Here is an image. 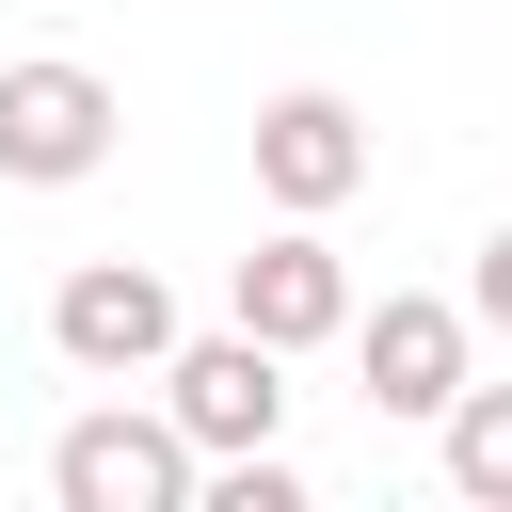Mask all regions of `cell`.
Listing matches in <instances>:
<instances>
[{"label": "cell", "instance_id": "obj_5", "mask_svg": "<svg viewBox=\"0 0 512 512\" xmlns=\"http://www.w3.org/2000/svg\"><path fill=\"white\" fill-rule=\"evenodd\" d=\"M464 336H480V304H432V288H384V304H352V368H368V416H448L480 368H464Z\"/></svg>", "mask_w": 512, "mask_h": 512}, {"label": "cell", "instance_id": "obj_8", "mask_svg": "<svg viewBox=\"0 0 512 512\" xmlns=\"http://www.w3.org/2000/svg\"><path fill=\"white\" fill-rule=\"evenodd\" d=\"M448 496H480V512H512V384H464L448 416Z\"/></svg>", "mask_w": 512, "mask_h": 512}, {"label": "cell", "instance_id": "obj_6", "mask_svg": "<svg viewBox=\"0 0 512 512\" xmlns=\"http://www.w3.org/2000/svg\"><path fill=\"white\" fill-rule=\"evenodd\" d=\"M256 192L272 208H352L368 192V112L336 96V80H288V96H256Z\"/></svg>", "mask_w": 512, "mask_h": 512}, {"label": "cell", "instance_id": "obj_4", "mask_svg": "<svg viewBox=\"0 0 512 512\" xmlns=\"http://www.w3.org/2000/svg\"><path fill=\"white\" fill-rule=\"evenodd\" d=\"M48 352L80 368V384H160V352H176V288L144 272V256H80L64 288H48Z\"/></svg>", "mask_w": 512, "mask_h": 512}, {"label": "cell", "instance_id": "obj_7", "mask_svg": "<svg viewBox=\"0 0 512 512\" xmlns=\"http://www.w3.org/2000/svg\"><path fill=\"white\" fill-rule=\"evenodd\" d=\"M224 320H256L272 352H320V336H352V256H336V240L288 208V224H272V240L224 272Z\"/></svg>", "mask_w": 512, "mask_h": 512}, {"label": "cell", "instance_id": "obj_2", "mask_svg": "<svg viewBox=\"0 0 512 512\" xmlns=\"http://www.w3.org/2000/svg\"><path fill=\"white\" fill-rule=\"evenodd\" d=\"M160 416L224 464V448H272L288 432V352L256 336V320H224V336H176L160 352Z\"/></svg>", "mask_w": 512, "mask_h": 512}, {"label": "cell", "instance_id": "obj_3", "mask_svg": "<svg viewBox=\"0 0 512 512\" xmlns=\"http://www.w3.org/2000/svg\"><path fill=\"white\" fill-rule=\"evenodd\" d=\"M112 128H128V112H112L96 64H64V48H48V64H0V176H16V192H80V176L112 160Z\"/></svg>", "mask_w": 512, "mask_h": 512}, {"label": "cell", "instance_id": "obj_9", "mask_svg": "<svg viewBox=\"0 0 512 512\" xmlns=\"http://www.w3.org/2000/svg\"><path fill=\"white\" fill-rule=\"evenodd\" d=\"M464 304H480V336H512V224L480 240V272H464Z\"/></svg>", "mask_w": 512, "mask_h": 512}, {"label": "cell", "instance_id": "obj_1", "mask_svg": "<svg viewBox=\"0 0 512 512\" xmlns=\"http://www.w3.org/2000/svg\"><path fill=\"white\" fill-rule=\"evenodd\" d=\"M48 496L64 512H192L208 496V448L176 432V416H64V448H48Z\"/></svg>", "mask_w": 512, "mask_h": 512}]
</instances>
